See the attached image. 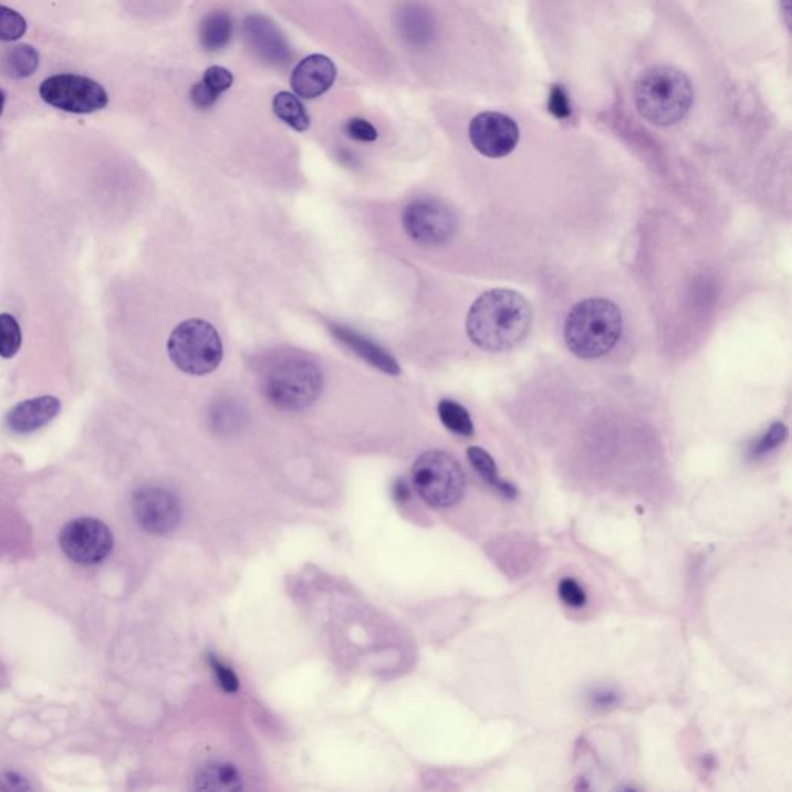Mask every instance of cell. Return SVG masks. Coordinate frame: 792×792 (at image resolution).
I'll return each instance as SVG.
<instances>
[{
    "label": "cell",
    "mask_w": 792,
    "mask_h": 792,
    "mask_svg": "<svg viewBox=\"0 0 792 792\" xmlns=\"http://www.w3.org/2000/svg\"><path fill=\"white\" fill-rule=\"evenodd\" d=\"M559 596L569 607L581 608L587 604V594L581 587L580 582L566 577L559 584Z\"/></svg>",
    "instance_id": "cell-27"
},
{
    "label": "cell",
    "mask_w": 792,
    "mask_h": 792,
    "mask_svg": "<svg viewBox=\"0 0 792 792\" xmlns=\"http://www.w3.org/2000/svg\"><path fill=\"white\" fill-rule=\"evenodd\" d=\"M61 411V402L56 396H39L15 404L8 410L6 426L13 434L25 435L37 433Z\"/></svg>",
    "instance_id": "cell-14"
},
{
    "label": "cell",
    "mask_w": 792,
    "mask_h": 792,
    "mask_svg": "<svg viewBox=\"0 0 792 792\" xmlns=\"http://www.w3.org/2000/svg\"><path fill=\"white\" fill-rule=\"evenodd\" d=\"M134 512L139 525L150 534H168L181 520V504L168 489L142 488L134 496Z\"/></svg>",
    "instance_id": "cell-11"
},
{
    "label": "cell",
    "mask_w": 792,
    "mask_h": 792,
    "mask_svg": "<svg viewBox=\"0 0 792 792\" xmlns=\"http://www.w3.org/2000/svg\"><path fill=\"white\" fill-rule=\"evenodd\" d=\"M41 96L50 106L69 114L87 115L107 106L108 96L103 85L80 75H56L41 85Z\"/></svg>",
    "instance_id": "cell-7"
},
{
    "label": "cell",
    "mask_w": 792,
    "mask_h": 792,
    "mask_svg": "<svg viewBox=\"0 0 792 792\" xmlns=\"http://www.w3.org/2000/svg\"><path fill=\"white\" fill-rule=\"evenodd\" d=\"M392 492H394V497L398 502H406L410 497V489L404 480H396Z\"/></svg>",
    "instance_id": "cell-32"
},
{
    "label": "cell",
    "mask_w": 792,
    "mask_h": 792,
    "mask_svg": "<svg viewBox=\"0 0 792 792\" xmlns=\"http://www.w3.org/2000/svg\"><path fill=\"white\" fill-rule=\"evenodd\" d=\"M22 345V333L13 314H0V356L13 358Z\"/></svg>",
    "instance_id": "cell-24"
},
{
    "label": "cell",
    "mask_w": 792,
    "mask_h": 792,
    "mask_svg": "<svg viewBox=\"0 0 792 792\" xmlns=\"http://www.w3.org/2000/svg\"><path fill=\"white\" fill-rule=\"evenodd\" d=\"M633 96L646 122L669 127L686 118L692 106L694 88L689 77L678 69L658 65L639 76Z\"/></svg>",
    "instance_id": "cell-2"
},
{
    "label": "cell",
    "mask_w": 792,
    "mask_h": 792,
    "mask_svg": "<svg viewBox=\"0 0 792 792\" xmlns=\"http://www.w3.org/2000/svg\"><path fill=\"white\" fill-rule=\"evenodd\" d=\"M329 330L341 344L351 348L356 356L366 361L372 367L378 368V371L384 372V374L392 376L402 374V368H399L394 356H392L389 352L384 351L382 345L367 340V337L359 335L355 330L345 327V325L329 324Z\"/></svg>",
    "instance_id": "cell-15"
},
{
    "label": "cell",
    "mask_w": 792,
    "mask_h": 792,
    "mask_svg": "<svg viewBox=\"0 0 792 792\" xmlns=\"http://www.w3.org/2000/svg\"><path fill=\"white\" fill-rule=\"evenodd\" d=\"M469 138L484 157L502 158L515 149L520 132L510 116L499 112H483L469 124Z\"/></svg>",
    "instance_id": "cell-10"
},
{
    "label": "cell",
    "mask_w": 792,
    "mask_h": 792,
    "mask_svg": "<svg viewBox=\"0 0 792 792\" xmlns=\"http://www.w3.org/2000/svg\"><path fill=\"white\" fill-rule=\"evenodd\" d=\"M273 112L291 129L305 132L310 127V116L306 114L304 104L290 92H281L274 96Z\"/></svg>",
    "instance_id": "cell-21"
},
{
    "label": "cell",
    "mask_w": 792,
    "mask_h": 792,
    "mask_svg": "<svg viewBox=\"0 0 792 792\" xmlns=\"http://www.w3.org/2000/svg\"><path fill=\"white\" fill-rule=\"evenodd\" d=\"M242 30L244 42L260 61L273 67H286L293 60L289 42L265 15H247Z\"/></svg>",
    "instance_id": "cell-12"
},
{
    "label": "cell",
    "mask_w": 792,
    "mask_h": 792,
    "mask_svg": "<svg viewBox=\"0 0 792 792\" xmlns=\"http://www.w3.org/2000/svg\"><path fill=\"white\" fill-rule=\"evenodd\" d=\"M168 355L174 366L185 374L204 376L220 366L223 344L219 332L208 321L189 320L170 333Z\"/></svg>",
    "instance_id": "cell-5"
},
{
    "label": "cell",
    "mask_w": 792,
    "mask_h": 792,
    "mask_svg": "<svg viewBox=\"0 0 792 792\" xmlns=\"http://www.w3.org/2000/svg\"><path fill=\"white\" fill-rule=\"evenodd\" d=\"M623 316L607 299H587L573 306L565 321V341L574 355L584 359L601 358L619 341Z\"/></svg>",
    "instance_id": "cell-4"
},
{
    "label": "cell",
    "mask_w": 792,
    "mask_h": 792,
    "mask_svg": "<svg viewBox=\"0 0 792 792\" xmlns=\"http://www.w3.org/2000/svg\"><path fill=\"white\" fill-rule=\"evenodd\" d=\"M209 664H211L213 675H216L217 681H219L225 692L235 694L239 690V678H237L235 671L231 670V667L221 663L220 659L213 655H209Z\"/></svg>",
    "instance_id": "cell-28"
},
{
    "label": "cell",
    "mask_w": 792,
    "mask_h": 792,
    "mask_svg": "<svg viewBox=\"0 0 792 792\" xmlns=\"http://www.w3.org/2000/svg\"><path fill=\"white\" fill-rule=\"evenodd\" d=\"M324 378L314 361L299 353H282L260 376L263 396L282 410H302L320 398Z\"/></svg>",
    "instance_id": "cell-3"
},
{
    "label": "cell",
    "mask_w": 792,
    "mask_h": 792,
    "mask_svg": "<svg viewBox=\"0 0 792 792\" xmlns=\"http://www.w3.org/2000/svg\"><path fill=\"white\" fill-rule=\"evenodd\" d=\"M235 22L225 11H212L201 21L198 38L200 44L208 52H219L231 42Z\"/></svg>",
    "instance_id": "cell-19"
},
{
    "label": "cell",
    "mask_w": 792,
    "mask_h": 792,
    "mask_svg": "<svg viewBox=\"0 0 792 792\" xmlns=\"http://www.w3.org/2000/svg\"><path fill=\"white\" fill-rule=\"evenodd\" d=\"M61 549L80 565H96L114 549V535L98 519L81 518L62 528Z\"/></svg>",
    "instance_id": "cell-9"
},
{
    "label": "cell",
    "mask_w": 792,
    "mask_h": 792,
    "mask_svg": "<svg viewBox=\"0 0 792 792\" xmlns=\"http://www.w3.org/2000/svg\"><path fill=\"white\" fill-rule=\"evenodd\" d=\"M3 106H6V95L0 91V115H2Z\"/></svg>",
    "instance_id": "cell-33"
},
{
    "label": "cell",
    "mask_w": 792,
    "mask_h": 792,
    "mask_svg": "<svg viewBox=\"0 0 792 792\" xmlns=\"http://www.w3.org/2000/svg\"><path fill=\"white\" fill-rule=\"evenodd\" d=\"M468 458L469 461H471L472 468L476 469L477 473H479L481 479L487 481L488 484H491L497 491L502 492L504 497H510V499H514V497L518 496V489L512 487L511 483H508V481L500 479L499 472H497L496 461L492 460V457L489 456L487 450L473 446V448L468 449Z\"/></svg>",
    "instance_id": "cell-20"
},
{
    "label": "cell",
    "mask_w": 792,
    "mask_h": 792,
    "mask_svg": "<svg viewBox=\"0 0 792 792\" xmlns=\"http://www.w3.org/2000/svg\"><path fill=\"white\" fill-rule=\"evenodd\" d=\"M617 702H619V695L609 689L594 690V692L590 695V705H592L594 709H612L615 708Z\"/></svg>",
    "instance_id": "cell-30"
},
{
    "label": "cell",
    "mask_w": 792,
    "mask_h": 792,
    "mask_svg": "<svg viewBox=\"0 0 792 792\" xmlns=\"http://www.w3.org/2000/svg\"><path fill=\"white\" fill-rule=\"evenodd\" d=\"M533 312L525 298L512 290L481 294L468 313L466 330L477 347L507 352L518 347L530 333Z\"/></svg>",
    "instance_id": "cell-1"
},
{
    "label": "cell",
    "mask_w": 792,
    "mask_h": 792,
    "mask_svg": "<svg viewBox=\"0 0 792 792\" xmlns=\"http://www.w3.org/2000/svg\"><path fill=\"white\" fill-rule=\"evenodd\" d=\"M344 131L348 137L356 139V142L372 143L378 139V132L366 119L353 118L345 124Z\"/></svg>",
    "instance_id": "cell-29"
},
{
    "label": "cell",
    "mask_w": 792,
    "mask_h": 792,
    "mask_svg": "<svg viewBox=\"0 0 792 792\" xmlns=\"http://www.w3.org/2000/svg\"><path fill=\"white\" fill-rule=\"evenodd\" d=\"M27 31V21L18 11L0 6V41H18Z\"/></svg>",
    "instance_id": "cell-25"
},
{
    "label": "cell",
    "mask_w": 792,
    "mask_h": 792,
    "mask_svg": "<svg viewBox=\"0 0 792 792\" xmlns=\"http://www.w3.org/2000/svg\"><path fill=\"white\" fill-rule=\"evenodd\" d=\"M438 415H440L442 425L450 433L461 435V437H471L473 434L471 415L461 404L452 402V399H442L438 404Z\"/></svg>",
    "instance_id": "cell-22"
},
{
    "label": "cell",
    "mask_w": 792,
    "mask_h": 792,
    "mask_svg": "<svg viewBox=\"0 0 792 792\" xmlns=\"http://www.w3.org/2000/svg\"><path fill=\"white\" fill-rule=\"evenodd\" d=\"M39 54L31 45H18L6 58V70L11 77H29L37 72Z\"/></svg>",
    "instance_id": "cell-23"
},
{
    "label": "cell",
    "mask_w": 792,
    "mask_h": 792,
    "mask_svg": "<svg viewBox=\"0 0 792 792\" xmlns=\"http://www.w3.org/2000/svg\"><path fill=\"white\" fill-rule=\"evenodd\" d=\"M419 497L434 508H449L465 494V473L456 458L442 450H427L411 468Z\"/></svg>",
    "instance_id": "cell-6"
},
{
    "label": "cell",
    "mask_w": 792,
    "mask_h": 792,
    "mask_svg": "<svg viewBox=\"0 0 792 792\" xmlns=\"http://www.w3.org/2000/svg\"><path fill=\"white\" fill-rule=\"evenodd\" d=\"M396 29L407 45L425 46L434 37L429 11L417 2H406L395 14Z\"/></svg>",
    "instance_id": "cell-16"
},
{
    "label": "cell",
    "mask_w": 792,
    "mask_h": 792,
    "mask_svg": "<svg viewBox=\"0 0 792 792\" xmlns=\"http://www.w3.org/2000/svg\"><path fill=\"white\" fill-rule=\"evenodd\" d=\"M235 83V76L229 70L212 65L206 70L204 77L192 85L191 103L198 111H208L228 92Z\"/></svg>",
    "instance_id": "cell-17"
},
{
    "label": "cell",
    "mask_w": 792,
    "mask_h": 792,
    "mask_svg": "<svg viewBox=\"0 0 792 792\" xmlns=\"http://www.w3.org/2000/svg\"><path fill=\"white\" fill-rule=\"evenodd\" d=\"M2 783H7V785L3 786V790L8 791L27 790V788H29L27 786V783L22 782V779H18L13 774L0 775V785H2Z\"/></svg>",
    "instance_id": "cell-31"
},
{
    "label": "cell",
    "mask_w": 792,
    "mask_h": 792,
    "mask_svg": "<svg viewBox=\"0 0 792 792\" xmlns=\"http://www.w3.org/2000/svg\"><path fill=\"white\" fill-rule=\"evenodd\" d=\"M336 65L324 54H312L291 73V88L301 98L314 100L327 93L336 81Z\"/></svg>",
    "instance_id": "cell-13"
},
{
    "label": "cell",
    "mask_w": 792,
    "mask_h": 792,
    "mask_svg": "<svg viewBox=\"0 0 792 792\" xmlns=\"http://www.w3.org/2000/svg\"><path fill=\"white\" fill-rule=\"evenodd\" d=\"M788 430L785 425L778 423V425L771 426V429L760 438L754 449H752V456L760 457L767 456L771 450L778 449L783 441H785Z\"/></svg>",
    "instance_id": "cell-26"
},
{
    "label": "cell",
    "mask_w": 792,
    "mask_h": 792,
    "mask_svg": "<svg viewBox=\"0 0 792 792\" xmlns=\"http://www.w3.org/2000/svg\"><path fill=\"white\" fill-rule=\"evenodd\" d=\"M403 227L411 240L421 244H441L457 231V217L452 209L437 198H419L406 206Z\"/></svg>",
    "instance_id": "cell-8"
},
{
    "label": "cell",
    "mask_w": 792,
    "mask_h": 792,
    "mask_svg": "<svg viewBox=\"0 0 792 792\" xmlns=\"http://www.w3.org/2000/svg\"><path fill=\"white\" fill-rule=\"evenodd\" d=\"M242 788V778L232 764L208 763L196 775L197 791L237 792Z\"/></svg>",
    "instance_id": "cell-18"
}]
</instances>
